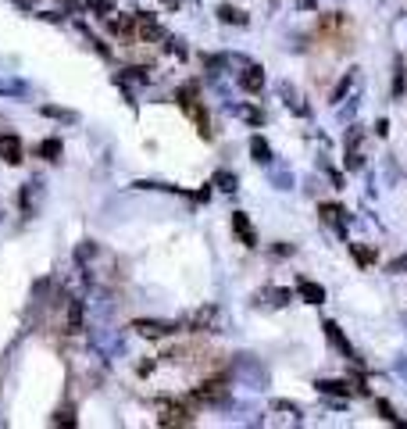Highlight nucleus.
<instances>
[{"instance_id": "obj_1", "label": "nucleus", "mask_w": 407, "mask_h": 429, "mask_svg": "<svg viewBox=\"0 0 407 429\" xmlns=\"http://www.w3.org/2000/svg\"><path fill=\"white\" fill-rule=\"evenodd\" d=\"M232 372H236L240 383H250L254 390H265V387H268V372H265V365H261L254 354H236V361H232Z\"/></svg>"}, {"instance_id": "obj_2", "label": "nucleus", "mask_w": 407, "mask_h": 429, "mask_svg": "<svg viewBox=\"0 0 407 429\" xmlns=\"http://www.w3.org/2000/svg\"><path fill=\"white\" fill-rule=\"evenodd\" d=\"M133 330H136L140 337H147V340H164V337H171V333H179L176 322H157V318H136Z\"/></svg>"}, {"instance_id": "obj_3", "label": "nucleus", "mask_w": 407, "mask_h": 429, "mask_svg": "<svg viewBox=\"0 0 407 429\" xmlns=\"http://www.w3.org/2000/svg\"><path fill=\"white\" fill-rule=\"evenodd\" d=\"M193 401L197 404H225L229 401V383L225 380H207L193 390Z\"/></svg>"}, {"instance_id": "obj_4", "label": "nucleus", "mask_w": 407, "mask_h": 429, "mask_svg": "<svg viewBox=\"0 0 407 429\" xmlns=\"http://www.w3.org/2000/svg\"><path fill=\"white\" fill-rule=\"evenodd\" d=\"M218 304H204V308H197L190 318H186V326L190 330H197V333H211L214 326H218Z\"/></svg>"}, {"instance_id": "obj_5", "label": "nucleus", "mask_w": 407, "mask_h": 429, "mask_svg": "<svg viewBox=\"0 0 407 429\" xmlns=\"http://www.w3.org/2000/svg\"><path fill=\"white\" fill-rule=\"evenodd\" d=\"M157 425H193V415L183 404H164L157 415Z\"/></svg>"}, {"instance_id": "obj_6", "label": "nucleus", "mask_w": 407, "mask_h": 429, "mask_svg": "<svg viewBox=\"0 0 407 429\" xmlns=\"http://www.w3.org/2000/svg\"><path fill=\"white\" fill-rule=\"evenodd\" d=\"M164 32H161V25L154 22V15H147V11H136V40L140 43H154V40H161Z\"/></svg>"}, {"instance_id": "obj_7", "label": "nucleus", "mask_w": 407, "mask_h": 429, "mask_svg": "<svg viewBox=\"0 0 407 429\" xmlns=\"http://www.w3.org/2000/svg\"><path fill=\"white\" fill-rule=\"evenodd\" d=\"M0 161H8V165H22V140L4 133L0 136Z\"/></svg>"}, {"instance_id": "obj_8", "label": "nucleus", "mask_w": 407, "mask_h": 429, "mask_svg": "<svg viewBox=\"0 0 407 429\" xmlns=\"http://www.w3.org/2000/svg\"><path fill=\"white\" fill-rule=\"evenodd\" d=\"M240 86L247 90V93H261V86H265V68L261 65H243V72H240Z\"/></svg>"}, {"instance_id": "obj_9", "label": "nucleus", "mask_w": 407, "mask_h": 429, "mask_svg": "<svg viewBox=\"0 0 407 429\" xmlns=\"http://www.w3.org/2000/svg\"><path fill=\"white\" fill-rule=\"evenodd\" d=\"M93 347H100V351H107V354H119V351H122V340L114 337L111 330H104V326H93Z\"/></svg>"}, {"instance_id": "obj_10", "label": "nucleus", "mask_w": 407, "mask_h": 429, "mask_svg": "<svg viewBox=\"0 0 407 429\" xmlns=\"http://www.w3.org/2000/svg\"><path fill=\"white\" fill-rule=\"evenodd\" d=\"M232 229H236V236H240L247 247H257V233H254V226H250V219H247L243 211L232 214Z\"/></svg>"}, {"instance_id": "obj_11", "label": "nucleus", "mask_w": 407, "mask_h": 429, "mask_svg": "<svg viewBox=\"0 0 407 429\" xmlns=\"http://www.w3.org/2000/svg\"><path fill=\"white\" fill-rule=\"evenodd\" d=\"M322 330H325V337H329V344H336V347H339V351L346 354V361H358V358H354V347H351V344H346V337H343V330L336 326V322H332V318L325 322V326H322Z\"/></svg>"}, {"instance_id": "obj_12", "label": "nucleus", "mask_w": 407, "mask_h": 429, "mask_svg": "<svg viewBox=\"0 0 407 429\" xmlns=\"http://www.w3.org/2000/svg\"><path fill=\"white\" fill-rule=\"evenodd\" d=\"M297 290H300V297H304L308 304H325V290H322L318 283H311L308 276L297 279Z\"/></svg>"}, {"instance_id": "obj_13", "label": "nucleus", "mask_w": 407, "mask_h": 429, "mask_svg": "<svg viewBox=\"0 0 407 429\" xmlns=\"http://www.w3.org/2000/svg\"><path fill=\"white\" fill-rule=\"evenodd\" d=\"M218 18H221L225 25H250L247 11H240V8H232V4H221V8H218Z\"/></svg>"}, {"instance_id": "obj_14", "label": "nucleus", "mask_w": 407, "mask_h": 429, "mask_svg": "<svg viewBox=\"0 0 407 429\" xmlns=\"http://www.w3.org/2000/svg\"><path fill=\"white\" fill-rule=\"evenodd\" d=\"M111 29H114V36H122V40H136V15L111 18Z\"/></svg>"}, {"instance_id": "obj_15", "label": "nucleus", "mask_w": 407, "mask_h": 429, "mask_svg": "<svg viewBox=\"0 0 407 429\" xmlns=\"http://www.w3.org/2000/svg\"><path fill=\"white\" fill-rule=\"evenodd\" d=\"M315 387H318L322 394H339V397H351V394H354V387L346 383V380H318Z\"/></svg>"}, {"instance_id": "obj_16", "label": "nucleus", "mask_w": 407, "mask_h": 429, "mask_svg": "<svg viewBox=\"0 0 407 429\" xmlns=\"http://www.w3.org/2000/svg\"><path fill=\"white\" fill-rule=\"evenodd\" d=\"M250 154H254L257 165H272V147H268L265 136H254V140H250Z\"/></svg>"}, {"instance_id": "obj_17", "label": "nucleus", "mask_w": 407, "mask_h": 429, "mask_svg": "<svg viewBox=\"0 0 407 429\" xmlns=\"http://www.w3.org/2000/svg\"><path fill=\"white\" fill-rule=\"evenodd\" d=\"M261 301L272 304V308H286V304H289V290H282V286H268V290H261Z\"/></svg>"}, {"instance_id": "obj_18", "label": "nucleus", "mask_w": 407, "mask_h": 429, "mask_svg": "<svg viewBox=\"0 0 407 429\" xmlns=\"http://www.w3.org/2000/svg\"><path fill=\"white\" fill-rule=\"evenodd\" d=\"M90 311H93V318H97V322H107V315L114 311V304H111V297H107V294H100V297H93Z\"/></svg>"}, {"instance_id": "obj_19", "label": "nucleus", "mask_w": 407, "mask_h": 429, "mask_svg": "<svg viewBox=\"0 0 407 429\" xmlns=\"http://www.w3.org/2000/svg\"><path fill=\"white\" fill-rule=\"evenodd\" d=\"M279 93L286 97V104H289V111H297V115H304V111H308V107L300 104V97H297V90L289 86V83H279Z\"/></svg>"}, {"instance_id": "obj_20", "label": "nucleus", "mask_w": 407, "mask_h": 429, "mask_svg": "<svg viewBox=\"0 0 407 429\" xmlns=\"http://www.w3.org/2000/svg\"><path fill=\"white\" fill-rule=\"evenodd\" d=\"M0 93H4V97H25L29 86L22 79H4V75H0Z\"/></svg>"}, {"instance_id": "obj_21", "label": "nucleus", "mask_w": 407, "mask_h": 429, "mask_svg": "<svg viewBox=\"0 0 407 429\" xmlns=\"http://www.w3.org/2000/svg\"><path fill=\"white\" fill-rule=\"evenodd\" d=\"M36 154L47 157V161H57V157H61V140H43V143H36Z\"/></svg>"}, {"instance_id": "obj_22", "label": "nucleus", "mask_w": 407, "mask_h": 429, "mask_svg": "<svg viewBox=\"0 0 407 429\" xmlns=\"http://www.w3.org/2000/svg\"><path fill=\"white\" fill-rule=\"evenodd\" d=\"M50 425H75V408H72V404L57 408V411H54V418H50Z\"/></svg>"}, {"instance_id": "obj_23", "label": "nucleus", "mask_w": 407, "mask_h": 429, "mask_svg": "<svg viewBox=\"0 0 407 429\" xmlns=\"http://www.w3.org/2000/svg\"><path fill=\"white\" fill-rule=\"evenodd\" d=\"M43 115L61 119V122H79V115H75V111H65V107H54V104H43Z\"/></svg>"}, {"instance_id": "obj_24", "label": "nucleus", "mask_w": 407, "mask_h": 429, "mask_svg": "<svg viewBox=\"0 0 407 429\" xmlns=\"http://www.w3.org/2000/svg\"><path fill=\"white\" fill-rule=\"evenodd\" d=\"M93 15H100V18H111L114 15V0H90V4H86Z\"/></svg>"}, {"instance_id": "obj_25", "label": "nucleus", "mask_w": 407, "mask_h": 429, "mask_svg": "<svg viewBox=\"0 0 407 429\" xmlns=\"http://www.w3.org/2000/svg\"><path fill=\"white\" fill-rule=\"evenodd\" d=\"M214 186H218L221 193H236V176H232V172H218V176H214Z\"/></svg>"}, {"instance_id": "obj_26", "label": "nucleus", "mask_w": 407, "mask_h": 429, "mask_svg": "<svg viewBox=\"0 0 407 429\" xmlns=\"http://www.w3.org/2000/svg\"><path fill=\"white\" fill-rule=\"evenodd\" d=\"M322 219H325V222H343L346 211H343L339 204H322Z\"/></svg>"}, {"instance_id": "obj_27", "label": "nucleus", "mask_w": 407, "mask_h": 429, "mask_svg": "<svg viewBox=\"0 0 407 429\" xmlns=\"http://www.w3.org/2000/svg\"><path fill=\"white\" fill-rule=\"evenodd\" d=\"M339 25H343V15H336V11H332V15H322V32H325V36L339 32Z\"/></svg>"}, {"instance_id": "obj_28", "label": "nucleus", "mask_w": 407, "mask_h": 429, "mask_svg": "<svg viewBox=\"0 0 407 429\" xmlns=\"http://www.w3.org/2000/svg\"><path fill=\"white\" fill-rule=\"evenodd\" d=\"M400 93H403V61L393 58V97H400Z\"/></svg>"}, {"instance_id": "obj_29", "label": "nucleus", "mask_w": 407, "mask_h": 429, "mask_svg": "<svg viewBox=\"0 0 407 429\" xmlns=\"http://www.w3.org/2000/svg\"><path fill=\"white\" fill-rule=\"evenodd\" d=\"M93 254H97V243H93V240H83V243L75 247V261H79V265H83V261H90Z\"/></svg>"}, {"instance_id": "obj_30", "label": "nucleus", "mask_w": 407, "mask_h": 429, "mask_svg": "<svg viewBox=\"0 0 407 429\" xmlns=\"http://www.w3.org/2000/svg\"><path fill=\"white\" fill-rule=\"evenodd\" d=\"M272 183H275L279 190H293V176H289V169H282V172H272Z\"/></svg>"}, {"instance_id": "obj_31", "label": "nucleus", "mask_w": 407, "mask_h": 429, "mask_svg": "<svg viewBox=\"0 0 407 429\" xmlns=\"http://www.w3.org/2000/svg\"><path fill=\"white\" fill-rule=\"evenodd\" d=\"M351 86H354V72H346V75H343V83L332 90V104H336V100H343V93L351 90Z\"/></svg>"}, {"instance_id": "obj_32", "label": "nucleus", "mask_w": 407, "mask_h": 429, "mask_svg": "<svg viewBox=\"0 0 407 429\" xmlns=\"http://www.w3.org/2000/svg\"><path fill=\"white\" fill-rule=\"evenodd\" d=\"M354 258H358V265H372V261H375V250H372V247L354 243Z\"/></svg>"}, {"instance_id": "obj_33", "label": "nucleus", "mask_w": 407, "mask_h": 429, "mask_svg": "<svg viewBox=\"0 0 407 429\" xmlns=\"http://www.w3.org/2000/svg\"><path fill=\"white\" fill-rule=\"evenodd\" d=\"M122 79H133V83H150L147 68H126V75H119V83H122Z\"/></svg>"}, {"instance_id": "obj_34", "label": "nucleus", "mask_w": 407, "mask_h": 429, "mask_svg": "<svg viewBox=\"0 0 407 429\" xmlns=\"http://www.w3.org/2000/svg\"><path fill=\"white\" fill-rule=\"evenodd\" d=\"M240 115H243L247 122H254V126H261V122H265V115H261V111H254V107H243Z\"/></svg>"}, {"instance_id": "obj_35", "label": "nucleus", "mask_w": 407, "mask_h": 429, "mask_svg": "<svg viewBox=\"0 0 407 429\" xmlns=\"http://www.w3.org/2000/svg\"><path fill=\"white\" fill-rule=\"evenodd\" d=\"M389 272H396V276H403V272H407V254H403V258H396V261H389Z\"/></svg>"}, {"instance_id": "obj_36", "label": "nucleus", "mask_w": 407, "mask_h": 429, "mask_svg": "<svg viewBox=\"0 0 407 429\" xmlns=\"http://www.w3.org/2000/svg\"><path fill=\"white\" fill-rule=\"evenodd\" d=\"M379 415H382L386 422H396V415H393V408H389L386 401H379Z\"/></svg>"}, {"instance_id": "obj_37", "label": "nucleus", "mask_w": 407, "mask_h": 429, "mask_svg": "<svg viewBox=\"0 0 407 429\" xmlns=\"http://www.w3.org/2000/svg\"><path fill=\"white\" fill-rule=\"evenodd\" d=\"M346 169H361V154H358V150L346 154Z\"/></svg>"}, {"instance_id": "obj_38", "label": "nucleus", "mask_w": 407, "mask_h": 429, "mask_svg": "<svg viewBox=\"0 0 407 429\" xmlns=\"http://www.w3.org/2000/svg\"><path fill=\"white\" fill-rule=\"evenodd\" d=\"M272 254H275V258H286V254H293V247H289V243H275Z\"/></svg>"}, {"instance_id": "obj_39", "label": "nucleus", "mask_w": 407, "mask_h": 429, "mask_svg": "<svg viewBox=\"0 0 407 429\" xmlns=\"http://www.w3.org/2000/svg\"><path fill=\"white\" fill-rule=\"evenodd\" d=\"M171 54H179V58H186V43H183V40H171Z\"/></svg>"}, {"instance_id": "obj_40", "label": "nucleus", "mask_w": 407, "mask_h": 429, "mask_svg": "<svg viewBox=\"0 0 407 429\" xmlns=\"http://www.w3.org/2000/svg\"><path fill=\"white\" fill-rule=\"evenodd\" d=\"M297 8L300 11H315V0H297Z\"/></svg>"}, {"instance_id": "obj_41", "label": "nucleus", "mask_w": 407, "mask_h": 429, "mask_svg": "<svg viewBox=\"0 0 407 429\" xmlns=\"http://www.w3.org/2000/svg\"><path fill=\"white\" fill-rule=\"evenodd\" d=\"M161 4H168V8H179V0H161Z\"/></svg>"}, {"instance_id": "obj_42", "label": "nucleus", "mask_w": 407, "mask_h": 429, "mask_svg": "<svg viewBox=\"0 0 407 429\" xmlns=\"http://www.w3.org/2000/svg\"><path fill=\"white\" fill-rule=\"evenodd\" d=\"M15 4H22V8H29V0H15Z\"/></svg>"}]
</instances>
